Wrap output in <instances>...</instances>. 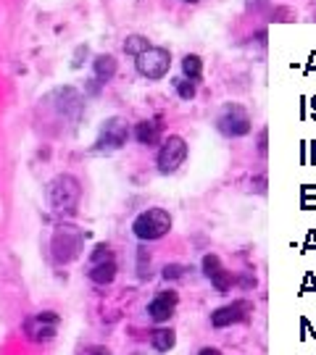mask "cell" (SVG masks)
Instances as JSON below:
<instances>
[{"label":"cell","instance_id":"1","mask_svg":"<svg viewBox=\"0 0 316 355\" xmlns=\"http://www.w3.org/2000/svg\"><path fill=\"white\" fill-rule=\"evenodd\" d=\"M80 200H82V185H80L77 176H71V174H58V176L50 179L48 203L56 216H61V219L74 216L77 208H80Z\"/></svg>","mask_w":316,"mask_h":355},{"label":"cell","instance_id":"2","mask_svg":"<svg viewBox=\"0 0 316 355\" xmlns=\"http://www.w3.org/2000/svg\"><path fill=\"white\" fill-rule=\"evenodd\" d=\"M84 250V232L74 224H61L56 226L53 239H50V253L58 263H71L77 261Z\"/></svg>","mask_w":316,"mask_h":355},{"label":"cell","instance_id":"3","mask_svg":"<svg viewBox=\"0 0 316 355\" xmlns=\"http://www.w3.org/2000/svg\"><path fill=\"white\" fill-rule=\"evenodd\" d=\"M132 232L143 242L161 239V237H167L171 232V216H169V211H164V208H148V211H143L132 221Z\"/></svg>","mask_w":316,"mask_h":355},{"label":"cell","instance_id":"4","mask_svg":"<svg viewBox=\"0 0 316 355\" xmlns=\"http://www.w3.org/2000/svg\"><path fill=\"white\" fill-rule=\"evenodd\" d=\"M117 258L111 253V248L108 245H95V250L90 253V269H87V276H90V282L93 285H100V287H106V285H111L114 279H117Z\"/></svg>","mask_w":316,"mask_h":355},{"label":"cell","instance_id":"5","mask_svg":"<svg viewBox=\"0 0 316 355\" xmlns=\"http://www.w3.org/2000/svg\"><path fill=\"white\" fill-rule=\"evenodd\" d=\"M134 66H137V74H140V77H145V79H150V82H156V79H164V77L169 74L171 55H169L167 48H153V45H150L148 51H143L140 55H137Z\"/></svg>","mask_w":316,"mask_h":355},{"label":"cell","instance_id":"6","mask_svg":"<svg viewBox=\"0 0 316 355\" xmlns=\"http://www.w3.org/2000/svg\"><path fill=\"white\" fill-rule=\"evenodd\" d=\"M217 129L221 132L224 137H245L253 129V124H250V116L248 111L243 108V105H237V103H230V105H224L221 108V114L217 116Z\"/></svg>","mask_w":316,"mask_h":355},{"label":"cell","instance_id":"7","mask_svg":"<svg viewBox=\"0 0 316 355\" xmlns=\"http://www.w3.org/2000/svg\"><path fill=\"white\" fill-rule=\"evenodd\" d=\"M184 161H187V142H184V137L169 135L164 140V145H161V150H158V158H156L158 171L161 174H174V171H180Z\"/></svg>","mask_w":316,"mask_h":355},{"label":"cell","instance_id":"8","mask_svg":"<svg viewBox=\"0 0 316 355\" xmlns=\"http://www.w3.org/2000/svg\"><path fill=\"white\" fill-rule=\"evenodd\" d=\"M127 140H130V127H127V121L114 116V118H108V121H103L98 142H95V150H106V153L119 150V148L127 145Z\"/></svg>","mask_w":316,"mask_h":355},{"label":"cell","instance_id":"9","mask_svg":"<svg viewBox=\"0 0 316 355\" xmlns=\"http://www.w3.org/2000/svg\"><path fill=\"white\" fill-rule=\"evenodd\" d=\"M58 313H53V311H42V313H34L29 316L27 321H24V332H27V337L32 339V342H48L58 334Z\"/></svg>","mask_w":316,"mask_h":355},{"label":"cell","instance_id":"10","mask_svg":"<svg viewBox=\"0 0 316 355\" xmlns=\"http://www.w3.org/2000/svg\"><path fill=\"white\" fill-rule=\"evenodd\" d=\"M250 313H253V303L245 300V298H237V300L221 305V308H217V311L211 313V326H214V329H227V326H232V324H243Z\"/></svg>","mask_w":316,"mask_h":355},{"label":"cell","instance_id":"11","mask_svg":"<svg viewBox=\"0 0 316 355\" xmlns=\"http://www.w3.org/2000/svg\"><path fill=\"white\" fill-rule=\"evenodd\" d=\"M203 276L214 285L217 292L221 295H227L230 289H232V274L224 269V263H221V258L214 253L203 255Z\"/></svg>","mask_w":316,"mask_h":355},{"label":"cell","instance_id":"12","mask_svg":"<svg viewBox=\"0 0 316 355\" xmlns=\"http://www.w3.org/2000/svg\"><path fill=\"white\" fill-rule=\"evenodd\" d=\"M177 305H180V295L171 292V289H164V292H158L148 303V316L156 324H167L169 319L174 316Z\"/></svg>","mask_w":316,"mask_h":355},{"label":"cell","instance_id":"13","mask_svg":"<svg viewBox=\"0 0 316 355\" xmlns=\"http://www.w3.org/2000/svg\"><path fill=\"white\" fill-rule=\"evenodd\" d=\"M134 140L140 145H158L161 142V124L153 121V118H145L134 127Z\"/></svg>","mask_w":316,"mask_h":355},{"label":"cell","instance_id":"14","mask_svg":"<svg viewBox=\"0 0 316 355\" xmlns=\"http://www.w3.org/2000/svg\"><path fill=\"white\" fill-rule=\"evenodd\" d=\"M117 58L114 55H108V53H100V55H95V61H93V71H95V79L98 82H111L114 77H117Z\"/></svg>","mask_w":316,"mask_h":355},{"label":"cell","instance_id":"15","mask_svg":"<svg viewBox=\"0 0 316 355\" xmlns=\"http://www.w3.org/2000/svg\"><path fill=\"white\" fill-rule=\"evenodd\" d=\"M150 345H153L156 353H169V350L177 345L174 329H169V326H156V329L150 332Z\"/></svg>","mask_w":316,"mask_h":355},{"label":"cell","instance_id":"16","mask_svg":"<svg viewBox=\"0 0 316 355\" xmlns=\"http://www.w3.org/2000/svg\"><path fill=\"white\" fill-rule=\"evenodd\" d=\"M182 74H184V79H190V82L200 79V74H203V61H200V55H193V53L184 55L182 58Z\"/></svg>","mask_w":316,"mask_h":355},{"label":"cell","instance_id":"17","mask_svg":"<svg viewBox=\"0 0 316 355\" xmlns=\"http://www.w3.org/2000/svg\"><path fill=\"white\" fill-rule=\"evenodd\" d=\"M150 45H148V40L143 37V34H132V37H127V42H124V51L130 53V55H140L143 51H148Z\"/></svg>","mask_w":316,"mask_h":355},{"label":"cell","instance_id":"18","mask_svg":"<svg viewBox=\"0 0 316 355\" xmlns=\"http://www.w3.org/2000/svg\"><path fill=\"white\" fill-rule=\"evenodd\" d=\"M174 90H177V95H180V98H182V101H193V98H195V92H198V90H195V82H190V79H174Z\"/></svg>","mask_w":316,"mask_h":355},{"label":"cell","instance_id":"19","mask_svg":"<svg viewBox=\"0 0 316 355\" xmlns=\"http://www.w3.org/2000/svg\"><path fill=\"white\" fill-rule=\"evenodd\" d=\"M145 266H150V255L145 248H140L137 250V274H140V279H148L150 274L145 271Z\"/></svg>","mask_w":316,"mask_h":355},{"label":"cell","instance_id":"20","mask_svg":"<svg viewBox=\"0 0 316 355\" xmlns=\"http://www.w3.org/2000/svg\"><path fill=\"white\" fill-rule=\"evenodd\" d=\"M161 276H164V279H182L184 276V266L182 263H167V266H164V271H161Z\"/></svg>","mask_w":316,"mask_h":355},{"label":"cell","instance_id":"21","mask_svg":"<svg viewBox=\"0 0 316 355\" xmlns=\"http://www.w3.org/2000/svg\"><path fill=\"white\" fill-rule=\"evenodd\" d=\"M198 355H221V350H217V347H203Z\"/></svg>","mask_w":316,"mask_h":355},{"label":"cell","instance_id":"22","mask_svg":"<svg viewBox=\"0 0 316 355\" xmlns=\"http://www.w3.org/2000/svg\"><path fill=\"white\" fill-rule=\"evenodd\" d=\"M187 3H198V0H187Z\"/></svg>","mask_w":316,"mask_h":355}]
</instances>
